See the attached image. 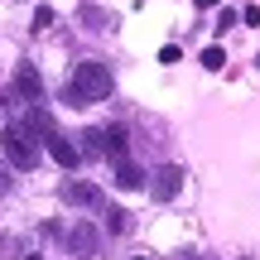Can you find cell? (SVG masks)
<instances>
[{
    "label": "cell",
    "instance_id": "cell-1",
    "mask_svg": "<svg viewBox=\"0 0 260 260\" xmlns=\"http://www.w3.org/2000/svg\"><path fill=\"white\" fill-rule=\"evenodd\" d=\"M106 92H111V63L87 58V63L73 68V77H68V87H63V102L68 106H92V102H102Z\"/></svg>",
    "mask_w": 260,
    "mask_h": 260
},
{
    "label": "cell",
    "instance_id": "cell-2",
    "mask_svg": "<svg viewBox=\"0 0 260 260\" xmlns=\"http://www.w3.org/2000/svg\"><path fill=\"white\" fill-rule=\"evenodd\" d=\"M0 145H5V154H10L15 169H34L39 164V145H34V130L29 125H5L0 130Z\"/></svg>",
    "mask_w": 260,
    "mask_h": 260
},
{
    "label": "cell",
    "instance_id": "cell-3",
    "mask_svg": "<svg viewBox=\"0 0 260 260\" xmlns=\"http://www.w3.org/2000/svg\"><path fill=\"white\" fill-rule=\"evenodd\" d=\"M63 203L68 207H106V193L87 178H73V183H63Z\"/></svg>",
    "mask_w": 260,
    "mask_h": 260
},
{
    "label": "cell",
    "instance_id": "cell-4",
    "mask_svg": "<svg viewBox=\"0 0 260 260\" xmlns=\"http://www.w3.org/2000/svg\"><path fill=\"white\" fill-rule=\"evenodd\" d=\"M44 145H48V154H53L58 159V164H63V169H77V164H82V145H73V140H68L63 135V130H48V135H44Z\"/></svg>",
    "mask_w": 260,
    "mask_h": 260
},
{
    "label": "cell",
    "instance_id": "cell-5",
    "mask_svg": "<svg viewBox=\"0 0 260 260\" xmlns=\"http://www.w3.org/2000/svg\"><path fill=\"white\" fill-rule=\"evenodd\" d=\"M178 188H183V169H178V164H164V169L154 174V183H149V193H154L159 203H174Z\"/></svg>",
    "mask_w": 260,
    "mask_h": 260
},
{
    "label": "cell",
    "instance_id": "cell-6",
    "mask_svg": "<svg viewBox=\"0 0 260 260\" xmlns=\"http://www.w3.org/2000/svg\"><path fill=\"white\" fill-rule=\"evenodd\" d=\"M68 246H73L77 255H96V232L82 222H73V232H68Z\"/></svg>",
    "mask_w": 260,
    "mask_h": 260
},
{
    "label": "cell",
    "instance_id": "cell-7",
    "mask_svg": "<svg viewBox=\"0 0 260 260\" xmlns=\"http://www.w3.org/2000/svg\"><path fill=\"white\" fill-rule=\"evenodd\" d=\"M15 92H19V96H29V102H39V92H44V82H39V73H34L29 63L15 73Z\"/></svg>",
    "mask_w": 260,
    "mask_h": 260
},
{
    "label": "cell",
    "instance_id": "cell-8",
    "mask_svg": "<svg viewBox=\"0 0 260 260\" xmlns=\"http://www.w3.org/2000/svg\"><path fill=\"white\" fill-rule=\"evenodd\" d=\"M116 183H121V188H140V183H145V174H140L130 159H116Z\"/></svg>",
    "mask_w": 260,
    "mask_h": 260
},
{
    "label": "cell",
    "instance_id": "cell-9",
    "mask_svg": "<svg viewBox=\"0 0 260 260\" xmlns=\"http://www.w3.org/2000/svg\"><path fill=\"white\" fill-rule=\"evenodd\" d=\"M106 159H125V130L106 125Z\"/></svg>",
    "mask_w": 260,
    "mask_h": 260
},
{
    "label": "cell",
    "instance_id": "cell-10",
    "mask_svg": "<svg viewBox=\"0 0 260 260\" xmlns=\"http://www.w3.org/2000/svg\"><path fill=\"white\" fill-rule=\"evenodd\" d=\"M82 154H106V125H92V130H82Z\"/></svg>",
    "mask_w": 260,
    "mask_h": 260
},
{
    "label": "cell",
    "instance_id": "cell-11",
    "mask_svg": "<svg viewBox=\"0 0 260 260\" xmlns=\"http://www.w3.org/2000/svg\"><path fill=\"white\" fill-rule=\"evenodd\" d=\"M106 232H111V236L130 232V212H125V207H106Z\"/></svg>",
    "mask_w": 260,
    "mask_h": 260
},
{
    "label": "cell",
    "instance_id": "cell-12",
    "mask_svg": "<svg viewBox=\"0 0 260 260\" xmlns=\"http://www.w3.org/2000/svg\"><path fill=\"white\" fill-rule=\"evenodd\" d=\"M82 19H87V29H111V24H116V19L106 15V10H96V5H87V10H82Z\"/></svg>",
    "mask_w": 260,
    "mask_h": 260
},
{
    "label": "cell",
    "instance_id": "cell-13",
    "mask_svg": "<svg viewBox=\"0 0 260 260\" xmlns=\"http://www.w3.org/2000/svg\"><path fill=\"white\" fill-rule=\"evenodd\" d=\"M203 68H207V73H222V68H226V53H222V48H203Z\"/></svg>",
    "mask_w": 260,
    "mask_h": 260
},
{
    "label": "cell",
    "instance_id": "cell-14",
    "mask_svg": "<svg viewBox=\"0 0 260 260\" xmlns=\"http://www.w3.org/2000/svg\"><path fill=\"white\" fill-rule=\"evenodd\" d=\"M48 24H53V10L39 5V10H34V29H48Z\"/></svg>",
    "mask_w": 260,
    "mask_h": 260
},
{
    "label": "cell",
    "instance_id": "cell-15",
    "mask_svg": "<svg viewBox=\"0 0 260 260\" xmlns=\"http://www.w3.org/2000/svg\"><path fill=\"white\" fill-rule=\"evenodd\" d=\"M178 58H183V53H178L174 44H164V48H159V63H178Z\"/></svg>",
    "mask_w": 260,
    "mask_h": 260
},
{
    "label": "cell",
    "instance_id": "cell-16",
    "mask_svg": "<svg viewBox=\"0 0 260 260\" xmlns=\"http://www.w3.org/2000/svg\"><path fill=\"white\" fill-rule=\"evenodd\" d=\"M241 24H260V5H246L241 10Z\"/></svg>",
    "mask_w": 260,
    "mask_h": 260
},
{
    "label": "cell",
    "instance_id": "cell-17",
    "mask_svg": "<svg viewBox=\"0 0 260 260\" xmlns=\"http://www.w3.org/2000/svg\"><path fill=\"white\" fill-rule=\"evenodd\" d=\"M5 188H10V169L0 164V193H5Z\"/></svg>",
    "mask_w": 260,
    "mask_h": 260
},
{
    "label": "cell",
    "instance_id": "cell-18",
    "mask_svg": "<svg viewBox=\"0 0 260 260\" xmlns=\"http://www.w3.org/2000/svg\"><path fill=\"white\" fill-rule=\"evenodd\" d=\"M193 5H203V10H212V5H222V0H193Z\"/></svg>",
    "mask_w": 260,
    "mask_h": 260
},
{
    "label": "cell",
    "instance_id": "cell-19",
    "mask_svg": "<svg viewBox=\"0 0 260 260\" xmlns=\"http://www.w3.org/2000/svg\"><path fill=\"white\" fill-rule=\"evenodd\" d=\"M29 260H39V255H29Z\"/></svg>",
    "mask_w": 260,
    "mask_h": 260
},
{
    "label": "cell",
    "instance_id": "cell-20",
    "mask_svg": "<svg viewBox=\"0 0 260 260\" xmlns=\"http://www.w3.org/2000/svg\"><path fill=\"white\" fill-rule=\"evenodd\" d=\"M135 260H145V255H135Z\"/></svg>",
    "mask_w": 260,
    "mask_h": 260
}]
</instances>
